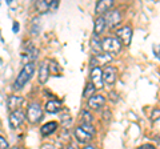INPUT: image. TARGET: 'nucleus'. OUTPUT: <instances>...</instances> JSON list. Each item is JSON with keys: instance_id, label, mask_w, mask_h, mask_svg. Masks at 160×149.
Returning a JSON list of instances; mask_svg holds the SVG:
<instances>
[{"instance_id": "f257e3e1", "label": "nucleus", "mask_w": 160, "mask_h": 149, "mask_svg": "<svg viewBox=\"0 0 160 149\" xmlns=\"http://www.w3.org/2000/svg\"><path fill=\"white\" fill-rule=\"evenodd\" d=\"M35 72V64L33 63H27L26 65L23 67V69L19 72L16 80L13 83V89L15 91H19V89H22L26 84L29 81V79L32 77V74Z\"/></svg>"}, {"instance_id": "f03ea898", "label": "nucleus", "mask_w": 160, "mask_h": 149, "mask_svg": "<svg viewBox=\"0 0 160 149\" xmlns=\"http://www.w3.org/2000/svg\"><path fill=\"white\" fill-rule=\"evenodd\" d=\"M95 135V129L92 125H82L75 129V137L80 144H87L91 141V138Z\"/></svg>"}, {"instance_id": "7ed1b4c3", "label": "nucleus", "mask_w": 160, "mask_h": 149, "mask_svg": "<svg viewBox=\"0 0 160 149\" xmlns=\"http://www.w3.org/2000/svg\"><path fill=\"white\" fill-rule=\"evenodd\" d=\"M27 118L29 123L38 124L43 118V109L40 108L38 103H31L27 109Z\"/></svg>"}, {"instance_id": "20e7f679", "label": "nucleus", "mask_w": 160, "mask_h": 149, "mask_svg": "<svg viewBox=\"0 0 160 149\" xmlns=\"http://www.w3.org/2000/svg\"><path fill=\"white\" fill-rule=\"evenodd\" d=\"M102 49L106 51L107 53H111V55H115V53H119L120 49H122V44L118 39L115 37H106L104 40L102 41Z\"/></svg>"}, {"instance_id": "39448f33", "label": "nucleus", "mask_w": 160, "mask_h": 149, "mask_svg": "<svg viewBox=\"0 0 160 149\" xmlns=\"http://www.w3.org/2000/svg\"><path fill=\"white\" fill-rule=\"evenodd\" d=\"M24 120H26V115H24L23 111L18 109L15 112H11V115H9V127L12 129H18L24 123Z\"/></svg>"}, {"instance_id": "423d86ee", "label": "nucleus", "mask_w": 160, "mask_h": 149, "mask_svg": "<svg viewBox=\"0 0 160 149\" xmlns=\"http://www.w3.org/2000/svg\"><path fill=\"white\" fill-rule=\"evenodd\" d=\"M91 84L96 88L100 89L103 88L104 81H103V71L99 67H93L91 71Z\"/></svg>"}, {"instance_id": "0eeeda50", "label": "nucleus", "mask_w": 160, "mask_h": 149, "mask_svg": "<svg viewBox=\"0 0 160 149\" xmlns=\"http://www.w3.org/2000/svg\"><path fill=\"white\" fill-rule=\"evenodd\" d=\"M116 35H118L119 41L123 43L124 46H129V44H131V40H132V29H131V27L120 28L119 31L116 32Z\"/></svg>"}, {"instance_id": "6e6552de", "label": "nucleus", "mask_w": 160, "mask_h": 149, "mask_svg": "<svg viewBox=\"0 0 160 149\" xmlns=\"http://www.w3.org/2000/svg\"><path fill=\"white\" fill-rule=\"evenodd\" d=\"M104 20H106L107 26H109L111 28H115V27L119 26L120 22H122V15H120V12L118 9H113V11L107 13V16L104 17Z\"/></svg>"}, {"instance_id": "1a4fd4ad", "label": "nucleus", "mask_w": 160, "mask_h": 149, "mask_svg": "<svg viewBox=\"0 0 160 149\" xmlns=\"http://www.w3.org/2000/svg\"><path fill=\"white\" fill-rule=\"evenodd\" d=\"M116 76H118V71L115 67H107L103 71V81L107 85H113L116 81Z\"/></svg>"}, {"instance_id": "9d476101", "label": "nucleus", "mask_w": 160, "mask_h": 149, "mask_svg": "<svg viewBox=\"0 0 160 149\" xmlns=\"http://www.w3.org/2000/svg\"><path fill=\"white\" fill-rule=\"evenodd\" d=\"M49 77V67H48V61H43L39 67V81L42 84H46L48 81Z\"/></svg>"}, {"instance_id": "9b49d317", "label": "nucleus", "mask_w": 160, "mask_h": 149, "mask_svg": "<svg viewBox=\"0 0 160 149\" xmlns=\"http://www.w3.org/2000/svg\"><path fill=\"white\" fill-rule=\"evenodd\" d=\"M104 103H106V97L102 95H96V96H92L88 100V107L92 109H99L102 105H104Z\"/></svg>"}, {"instance_id": "f8f14e48", "label": "nucleus", "mask_w": 160, "mask_h": 149, "mask_svg": "<svg viewBox=\"0 0 160 149\" xmlns=\"http://www.w3.org/2000/svg\"><path fill=\"white\" fill-rule=\"evenodd\" d=\"M23 101H24L23 97H20V96H11L8 99V109L11 112L18 111V109L20 108V105L23 104Z\"/></svg>"}, {"instance_id": "ddd939ff", "label": "nucleus", "mask_w": 160, "mask_h": 149, "mask_svg": "<svg viewBox=\"0 0 160 149\" xmlns=\"http://www.w3.org/2000/svg\"><path fill=\"white\" fill-rule=\"evenodd\" d=\"M112 6H113L112 0H100V2L96 3L95 11H96V13H103V12H107L109 8H112Z\"/></svg>"}, {"instance_id": "4468645a", "label": "nucleus", "mask_w": 160, "mask_h": 149, "mask_svg": "<svg viewBox=\"0 0 160 149\" xmlns=\"http://www.w3.org/2000/svg\"><path fill=\"white\" fill-rule=\"evenodd\" d=\"M58 129V123L55 121H49L47 124H44V125L42 127V129H40V132H42L43 136H49L52 135V133Z\"/></svg>"}, {"instance_id": "2eb2a0df", "label": "nucleus", "mask_w": 160, "mask_h": 149, "mask_svg": "<svg viewBox=\"0 0 160 149\" xmlns=\"http://www.w3.org/2000/svg\"><path fill=\"white\" fill-rule=\"evenodd\" d=\"M60 107H62V103L58 100H51L46 104V111L48 113H56L60 111Z\"/></svg>"}, {"instance_id": "dca6fc26", "label": "nucleus", "mask_w": 160, "mask_h": 149, "mask_svg": "<svg viewBox=\"0 0 160 149\" xmlns=\"http://www.w3.org/2000/svg\"><path fill=\"white\" fill-rule=\"evenodd\" d=\"M106 20H104V17H98L96 22H95V35H99L104 31V28H106Z\"/></svg>"}, {"instance_id": "f3484780", "label": "nucleus", "mask_w": 160, "mask_h": 149, "mask_svg": "<svg viewBox=\"0 0 160 149\" xmlns=\"http://www.w3.org/2000/svg\"><path fill=\"white\" fill-rule=\"evenodd\" d=\"M91 48H92L96 53L102 52V41H99V39H98L96 36H93V37L91 39Z\"/></svg>"}, {"instance_id": "a211bd4d", "label": "nucleus", "mask_w": 160, "mask_h": 149, "mask_svg": "<svg viewBox=\"0 0 160 149\" xmlns=\"http://www.w3.org/2000/svg\"><path fill=\"white\" fill-rule=\"evenodd\" d=\"M95 89H96V88H95V87L92 85L91 83H88L87 85H86V89H84V93H83V96H84V97H88V99H91V97L93 96V93H95Z\"/></svg>"}, {"instance_id": "6ab92c4d", "label": "nucleus", "mask_w": 160, "mask_h": 149, "mask_svg": "<svg viewBox=\"0 0 160 149\" xmlns=\"http://www.w3.org/2000/svg\"><path fill=\"white\" fill-rule=\"evenodd\" d=\"M82 116H83V125H91V121H92V116L89 115V113L87 111H84L82 113Z\"/></svg>"}, {"instance_id": "aec40b11", "label": "nucleus", "mask_w": 160, "mask_h": 149, "mask_svg": "<svg viewBox=\"0 0 160 149\" xmlns=\"http://www.w3.org/2000/svg\"><path fill=\"white\" fill-rule=\"evenodd\" d=\"M71 116H69V113H64V115H62V124L64 127H67L71 124Z\"/></svg>"}, {"instance_id": "412c9836", "label": "nucleus", "mask_w": 160, "mask_h": 149, "mask_svg": "<svg viewBox=\"0 0 160 149\" xmlns=\"http://www.w3.org/2000/svg\"><path fill=\"white\" fill-rule=\"evenodd\" d=\"M47 3V8L48 9H52V11H55V9L59 8V2L58 0H51V2H46Z\"/></svg>"}, {"instance_id": "4be33fe9", "label": "nucleus", "mask_w": 160, "mask_h": 149, "mask_svg": "<svg viewBox=\"0 0 160 149\" xmlns=\"http://www.w3.org/2000/svg\"><path fill=\"white\" fill-rule=\"evenodd\" d=\"M0 149H8V142L4 137L0 136Z\"/></svg>"}, {"instance_id": "5701e85b", "label": "nucleus", "mask_w": 160, "mask_h": 149, "mask_svg": "<svg viewBox=\"0 0 160 149\" xmlns=\"http://www.w3.org/2000/svg\"><path fill=\"white\" fill-rule=\"evenodd\" d=\"M138 149H156L153 145H151V144H144V145H142V147H139Z\"/></svg>"}, {"instance_id": "b1692460", "label": "nucleus", "mask_w": 160, "mask_h": 149, "mask_svg": "<svg viewBox=\"0 0 160 149\" xmlns=\"http://www.w3.org/2000/svg\"><path fill=\"white\" fill-rule=\"evenodd\" d=\"M46 149H62V145H60V144H55V145H47Z\"/></svg>"}, {"instance_id": "393cba45", "label": "nucleus", "mask_w": 160, "mask_h": 149, "mask_svg": "<svg viewBox=\"0 0 160 149\" xmlns=\"http://www.w3.org/2000/svg\"><path fill=\"white\" fill-rule=\"evenodd\" d=\"M19 28H20V27H19V23H18V22H15V23H13V26H12V31H13L15 33H18V32H19Z\"/></svg>"}, {"instance_id": "a878e982", "label": "nucleus", "mask_w": 160, "mask_h": 149, "mask_svg": "<svg viewBox=\"0 0 160 149\" xmlns=\"http://www.w3.org/2000/svg\"><path fill=\"white\" fill-rule=\"evenodd\" d=\"M68 149H78V148H76V145H73V144H69Z\"/></svg>"}, {"instance_id": "bb28decb", "label": "nucleus", "mask_w": 160, "mask_h": 149, "mask_svg": "<svg viewBox=\"0 0 160 149\" xmlns=\"http://www.w3.org/2000/svg\"><path fill=\"white\" fill-rule=\"evenodd\" d=\"M84 149H95V148H93V147H91V145H87V147L84 148Z\"/></svg>"}]
</instances>
